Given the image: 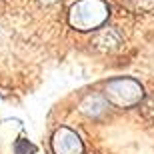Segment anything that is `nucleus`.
I'll return each mask as SVG.
<instances>
[{"mask_svg":"<svg viewBox=\"0 0 154 154\" xmlns=\"http://www.w3.org/2000/svg\"><path fill=\"white\" fill-rule=\"evenodd\" d=\"M122 4L134 14H144V12L154 10V0H122Z\"/></svg>","mask_w":154,"mask_h":154,"instance_id":"obj_5","label":"nucleus"},{"mask_svg":"<svg viewBox=\"0 0 154 154\" xmlns=\"http://www.w3.org/2000/svg\"><path fill=\"white\" fill-rule=\"evenodd\" d=\"M110 8L104 0H78L70 6L68 10V22L72 28L80 32L98 30L108 20Z\"/></svg>","mask_w":154,"mask_h":154,"instance_id":"obj_1","label":"nucleus"},{"mask_svg":"<svg viewBox=\"0 0 154 154\" xmlns=\"http://www.w3.org/2000/svg\"><path fill=\"white\" fill-rule=\"evenodd\" d=\"M104 98L118 108H132L144 98V88L134 78H116L106 84Z\"/></svg>","mask_w":154,"mask_h":154,"instance_id":"obj_2","label":"nucleus"},{"mask_svg":"<svg viewBox=\"0 0 154 154\" xmlns=\"http://www.w3.org/2000/svg\"><path fill=\"white\" fill-rule=\"evenodd\" d=\"M36 146L32 142H28L26 138H18L14 142V154H34Z\"/></svg>","mask_w":154,"mask_h":154,"instance_id":"obj_6","label":"nucleus"},{"mask_svg":"<svg viewBox=\"0 0 154 154\" xmlns=\"http://www.w3.org/2000/svg\"><path fill=\"white\" fill-rule=\"evenodd\" d=\"M50 144L54 154H84V144H82L80 136L66 126L54 132Z\"/></svg>","mask_w":154,"mask_h":154,"instance_id":"obj_3","label":"nucleus"},{"mask_svg":"<svg viewBox=\"0 0 154 154\" xmlns=\"http://www.w3.org/2000/svg\"><path fill=\"white\" fill-rule=\"evenodd\" d=\"M108 108V100L106 98H100V96H86L80 104V110H82V114L86 116H92V118H98V116H102Z\"/></svg>","mask_w":154,"mask_h":154,"instance_id":"obj_4","label":"nucleus"}]
</instances>
